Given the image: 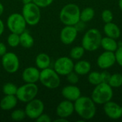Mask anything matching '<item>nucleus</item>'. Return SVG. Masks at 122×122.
Segmentation results:
<instances>
[{
	"mask_svg": "<svg viewBox=\"0 0 122 122\" xmlns=\"http://www.w3.org/2000/svg\"><path fill=\"white\" fill-rule=\"evenodd\" d=\"M74 112L83 120L92 119L97 113L96 104L89 97H80L74 103Z\"/></svg>",
	"mask_w": 122,
	"mask_h": 122,
	"instance_id": "obj_1",
	"label": "nucleus"
},
{
	"mask_svg": "<svg viewBox=\"0 0 122 122\" xmlns=\"http://www.w3.org/2000/svg\"><path fill=\"white\" fill-rule=\"evenodd\" d=\"M80 8L75 4H67L59 12V19L61 23L67 26H75L80 21Z\"/></svg>",
	"mask_w": 122,
	"mask_h": 122,
	"instance_id": "obj_2",
	"label": "nucleus"
},
{
	"mask_svg": "<svg viewBox=\"0 0 122 122\" xmlns=\"http://www.w3.org/2000/svg\"><path fill=\"white\" fill-rule=\"evenodd\" d=\"M113 96V88L108 83L102 82L95 86L92 92L91 98L96 104L104 105L111 101Z\"/></svg>",
	"mask_w": 122,
	"mask_h": 122,
	"instance_id": "obj_3",
	"label": "nucleus"
},
{
	"mask_svg": "<svg viewBox=\"0 0 122 122\" xmlns=\"http://www.w3.org/2000/svg\"><path fill=\"white\" fill-rule=\"evenodd\" d=\"M102 36L96 28L89 29L85 32L81 39V46L87 51H94L101 46Z\"/></svg>",
	"mask_w": 122,
	"mask_h": 122,
	"instance_id": "obj_4",
	"label": "nucleus"
},
{
	"mask_svg": "<svg viewBox=\"0 0 122 122\" xmlns=\"http://www.w3.org/2000/svg\"><path fill=\"white\" fill-rule=\"evenodd\" d=\"M39 81L46 88L55 89L59 86L61 79L56 71L54 69L49 67L40 71Z\"/></svg>",
	"mask_w": 122,
	"mask_h": 122,
	"instance_id": "obj_5",
	"label": "nucleus"
},
{
	"mask_svg": "<svg viewBox=\"0 0 122 122\" xmlns=\"http://www.w3.org/2000/svg\"><path fill=\"white\" fill-rule=\"evenodd\" d=\"M21 14L23 15L26 24L30 26H35L38 24L41 19L40 7L34 2L24 4Z\"/></svg>",
	"mask_w": 122,
	"mask_h": 122,
	"instance_id": "obj_6",
	"label": "nucleus"
},
{
	"mask_svg": "<svg viewBox=\"0 0 122 122\" xmlns=\"http://www.w3.org/2000/svg\"><path fill=\"white\" fill-rule=\"evenodd\" d=\"M38 92L39 88L36 84L25 83L18 87L16 97L19 101L24 103H27L36 98Z\"/></svg>",
	"mask_w": 122,
	"mask_h": 122,
	"instance_id": "obj_7",
	"label": "nucleus"
},
{
	"mask_svg": "<svg viewBox=\"0 0 122 122\" xmlns=\"http://www.w3.org/2000/svg\"><path fill=\"white\" fill-rule=\"evenodd\" d=\"M26 22L21 14L13 13L10 14L6 20V26L12 33L18 34L24 32L26 29Z\"/></svg>",
	"mask_w": 122,
	"mask_h": 122,
	"instance_id": "obj_8",
	"label": "nucleus"
},
{
	"mask_svg": "<svg viewBox=\"0 0 122 122\" xmlns=\"http://www.w3.org/2000/svg\"><path fill=\"white\" fill-rule=\"evenodd\" d=\"M1 64L6 72L9 74L16 73L20 66L18 56L14 52H6L1 56Z\"/></svg>",
	"mask_w": 122,
	"mask_h": 122,
	"instance_id": "obj_9",
	"label": "nucleus"
},
{
	"mask_svg": "<svg viewBox=\"0 0 122 122\" xmlns=\"http://www.w3.org/2000/svg\"><path fill=\"white\" fill-rule=\"evenodd\" d=\"M74 63L71 57L61 56L58 58L54 64V69L59 76H66L74 71Z\"/></svg>",
	"mask_w": 122,
	"mask_h": 122,
	"instance_id": "obj_10",
	"label": "nucleus"
},
{
	"mask_svg": "<svg viewBox=\"0 0 122 122\" xmlns=\"http://www.w3.org/2000/svg\"><path fill=\"white\" fill-rule=\"evenodd\" d=\"M44 104L43 102L36 98L27 102L24 109L26 117L34 120L44 113Z\"/></svg>",
	"mask_w": 122,
	"mask_h": 122,
	"instance_id": "obj_11",
	"label": "nucleus"
},
{
	"mask_svg": "<svg viewBox=\"0 0 122 122\" xmlns=\"http://www.w3.org/2000/svg\"><path fill=\"white\" fill-rule=\"evenodd\" d=\"M117 63L115 52L104 51L102 53L97 59V64L99 68L103 70H107L112 67Z\"/></svg>",
	"mask_w": 122,
	"mask_h": 122,
	"instance_id": "obj_12",
	"label": "nucleus"
},
{
	"mask_svg": "<svg viewBox=\"0 0 122 122\" xmlns=\"http://www.w3.org/2000/svg\"><path fill=\"white\" fill-rule=\"evenodd\" d=\"M78 35V30L75 26H65L60 31V40L65 45L71 44L76 39Z\"/></svg>",
	"mask_w": 122,
	"mask_h": 122,
	"instance_id": "obj_13",
	"label": "nucleus"
},
{
	"mask_svg": "<svg viewBox=\"0 0 122 122\" xmlns=\"http://www.w3.org/2000/svg\"><path fill=\"white\" fill-rule=\"evenodd\" d=\"M104 112L111 119L117 120L122 117V109L121 105L112 100L104 104Z\"/></svg>",
	"mask_w": 122,
	"mask_h": 122,
	"instance_id": "obj_14",
	"label": "nucleus"
},
{
	"mask_svg": "<svg viewBox=\"0 0 122 122\" xmlns=\"http://www.w3.org/2000/svg\"><path fill=\"white\" fill-rule=\"evenodd\" d=\"M74 112V104L73 102L69 100H64L61 102L56 109V115L59 117L67 119L71 117Z\"/></svg>",
	"mask_w": 122,
	"mask_h": 122,
	"instance_id": "obj_15",
	"label": "nucleus"
},
{
	"mask_svg": "<svg viewBox=\"0 0 122 122\" xmlns=\"http://www.w3.org/2000/svg\"><path fill=\"white\" fill-rule=\"evenodd\" d=\"M40 69L34 66H29L24 69L21 77L25 83H33L36 84L39 81Z\"/></svg>",
	"mask_w": 122,
	"mask_h": 122,
	"instance_id": "obj_16",
	"label": "nucleus"
},
{
	"mask_svg": "<svg viewBox=\"0 0 122 122\" xmlns=\"http://www.w3.org/2000/svg\"><path fill=\"white\" fill-rule=\"evenodd\" d=\"M80 89L74 84H69L65 86L61 90L62 97L69 101L74 102L81 95Z\"/></svg>",
	"mask_w": 122,
	"mask_h": 122,
	"instance_id": "obj_17",
	"label": "nucleus"
},
{
	"mask_svg": "<svg viewBox=\"0 0 122 122\" xmlns=\"http://www.w3.org/2000/svg\"><path fill=\"white\" fill-rule=\"evenodd\" d=\"M16 95H5L0 101V108L4 111H9L16 107L18 103Z\"/></svg>",
	"mask_w": 122,
	"mask_h": 122,
	"instance_id": "obj_18",
	"label": "nucleus"
},
{
	"mask_svg": "<svg viewBox=\"0 0 122 122\" xmlns=\"http://www.w3.org/2000/svg\"><path fill=\"white\" fill-rule=\"evenodd\" d=\"M103 31L107 36L117 39L120 37L121 36V29L114 22H109L106 23L105 25L104 26Z\"/></svg>",
	"mask_w": 122,
	"mask_h": 122,
	"instance_id": "obj_19",
	"label": "nucleus"
},
{
	"mask_svg": "<svg viewBox=\"0 0 122 122\" xmlns=\"http://www.w3.org/2000/svg\"><path fill=\"white\" fill-rule=\"evenodd\" d=\"M92 69L91 63L86 60H79L74 64V71L79 74V76H83L88 74Z\"/></svg>",
	"mask_w": 122,
	"mask_h": 122,
	"instance_id": "obj_20",
	"label": "nucleus"
},
{
	"mask_svg": "<svg viewBox=\"0 0 122 122\" xmlns=\"http://www.w3.org/2000/svg\"><path fill=\"white\" fill-rule=\"evenodd\" d=\"M101 46L104 51L115 52L119 47V43L117 41V39L106 36L102 39Z\"/></svg>",
	"mask_w": 122,
	"mask_h": 122,
	"instance_id": "obj_21",
	"label": "nucleus"
},
{
	"mask_svg": "<svg viewBox=\"0 0 122 122\" xmlns=\"http://www.w3.org/2000/svg\"><path fill=\"white\" fill-rule=\"evenodd\" d=\"M35 64L36 67L40 70L49 68L51 65L50 56L46 53H40L36 56Z\"/></svg>",
	"mask_w": 122,
	"mask_h": 122,
	"instance_id": "obj_22",
	"label": "nucleus"
},
{
	"mask_svg": "<svg viewBox=\"0 0 122 122\" xmlns=\"http://www.w3.org/2000/svg\"><path fill=\"white\" fill-rule=\"evenodd\" d=\"M20 38V45L25 49H30L34 46V39L31 34L25 30L24 32L19 34Z\"/></svg>",
	"mask_w": 122,
	"mask_h": 122,
	"instance_id": "obj_23",
	"label": "nucleus"
},
{
	"mask_svg": "<svg viewBox=\"0 0 122 122\" xmlns=\"http://www.w3.org/2000/svg\"><path fill=\"white\" fill-rule=\"evenodd\" d=\"M95 16L94 9L92 7H86L80 12V21L86 23L92 21Z\"/></svg>",
	"mask_w": 122,
	"mask_h": 122,
	"instance_id": "obj_24",
	"label": "nucleus"
},
{
	"mask_svg": "<svg viewBox=\"0 0 122 122\" xmlns=\"http://www.w3.org/2000/svg\"><path fill=\"white\" fill-rule=\"evenodd\" d=\"M85 49L82 46H76L71 49L69 56L73 60H79L83 57Z\"/></svg>",
	"mask_w": 122,
	"mask_h": 122,
	"instance_id": "obj_25",
	"label": "nucleus"
},
{
	"mask_svg": "<svg viewBox=\"0 0 122 122\" xmlns=\"http://www.w3.org/2000/svg\"><path fill=\"white\" fill-rule=\"evenodd\" d=\"M108 84L114 89L119 88L122 86V74L119 73H115L111 75Z\"/></svg>",
	"mask_w": 122,
	"mask_h": 122,
	"instance_id": "obj_26",
	"label": "nucleus"
},
{
	"mask_svg": "<svg viewBox=\"0 0 122 122\" xmlns=\"http://www.w3.org/2000/svg\"><path fill=\"white\" fill-rule=\"evenodd\" d=\"M88 81L92 85L96 86L102 83L101 74L98 71H90L88 74Z\"/></svg>",
	"mask_w": 122,
	"mask_h": 122,
	"instance_id": "obj_27",
	"label": "nucleus"
},
{
	"mask_svg": "<svg viewBox=\"0 0 122 122\" xmlns=\"http://www.w3.org/2000/svg\"><path fill=\"white\" fill-rule=\"evenodd\" d=\"M18 87L13 83H6L2 87V92L4 95H16Z\"/></svg>",
	"mask_w": 122,
	"mask_h": 122,
	"instance_id": "obj_28",
	"label": "nucleus"
},
{
	"mask_svg": "<svg viewBox=\"0 0 122 122\" xmlns=\"http://www.w3.org/2000/svg\"><path fill=\"white\" fill-rule=\"evenodd\" d=\"M26 117V112L24 109H17L14 110L11 114V118L15 122H20L24 120Z\"/></svg>",
	"mask_w": 122,
	"mask_h": 122,
	"instance_id": "obj_29",
	"label": "nucleus"
},
{
	"mask_svg": "<svg viewBox=\"0 0 122 122\" xmlns=\"http://www.w3.org/2000/svg\"><path fill=\"white\" fill-rule=\"evenodd\" d=\"M7 43L9 46L14 47V48L20 45L19 34L11 32V34L7 37Z\"/></svg>",
	"mask_w": 122,
	"mask_h": 122,
	"instance_id": "obj_30",
	"label": "nucleus"
},
{
	"mask_svg": "<svg viewBox=\"0 0 122 122\" xmlns=\"http://www.w3.org/2000/svg\"><path fill=\"white\" fill-rule=\"evenodd\" d=\"M102 21L106 24L109 22H112L114 19V15L113 13L111 10L109 9H104L102 12Z\"/></svg>",
	"mask_w": 122,
	"mask_h": 122,
	"instance_id": "obj_31",
	"label": "nucleus"
},
{
	"mask_svg": "<svg viewBox=\"0 0 122 122\" xmlns=\"http://www.w3.org/2000/svg\"><path fill=\"white\" fill-rule=\"evenodd\" d=\"M66 76V79H67L68 82L70 84L76 85L79 82V74H77L74 71H72L71 72L68 74Z\"/></svg>",
	"mask_w": 122,
	"mask_h": 122,
	"instance_id": "obj_32",
	"label": "nucleus"
},
{
	"mask_svg": "<svg viewBox=\"0 0 122 122\" xmlns=\"http://www.w3.org/2000/svg\"><path fill=\"white\" fill-rule=\"evenodd\" d=\"M54 0H33V2L40 8H44L50 6Z\"/></svg>",
	"mask_w": 122,
	"mask_h": 122,
	"instance_id": "obj_33",
	"label": "nucleus"
},
{
	"mask_svg": "<svg viewBox=\"0 0 122 122\" xmlns=\"http://www.w3.org/2000/svg\"><path fill=\"white\" fill-rule=\"evenodd\" d=\"M116 61L119 66L122 67V45H119L117 51H115Z\"/></svg>",
	"mask_w": 122,
	"mask_h": 122,
	"instance_id": "obj_34",
	"label": "nucleus"
},
{
	"mask_svg": "<svg viewBox=\"0 0 122 122\" xmlns=\"http://www.w3.org/2000/svg\"><path fill=\"white\" fill-rule=\"evenodd\" d=\"M37 122H51V119L50 117L48 114H41L37 119H35Z\"/></svg>",
	"mask_w": 122,
	"mask_h": 122,
	"instance_id": "obj_35",
	"label": "nucleus"
},
{
	"mask_svg": "<svg viewBox=\"0 0 122 122\" xmlns=\"http://www.w3.org/2000/svg\"><path fill=\"white\" fill-rule=\"evenodd\" d=\"M101 74V79H102V82H106L108 83L111 74H109V72H108L107 71H104L100 73Z\"/></svg>",
	"mask_w": 122,
	"mask_h": 122,
	"instance_id": "obj_36",
	"label": "nucleus"
},
{
	"mask_svg": "<svg viewBox=\"0 0 122 122\" xmlns=\"http://www.w3.org/2000/svg\"><path fill=\"white\" fill-rule=\"evenodd\" d=\"M6 52H7V49L5 44H4L3 42H0V56H2Z\"/></svg>",
	"mask_w": 122,
	"mask_h": 122,
	"instance_id": "obj_37",
	"label": "nucleus"
},
{
	"mask_svg": "<svg viewBox=\"0 0 122 122\" xmlns=\"http://www.w3.org/2000/svg\"><path fill=\"white\" fill-rule=\"evenodd\" d=\"M4 24L3 22V21L1 19H0V36L3 34L4 31Z\"/></svg>",
	"mask_w": 122,
	"mask_h": 122,
	"instance_id": "obj_38",
	"label": "nucleus"
},
{
	"mask_svg": "<svg viewBox=\"0 0 122 122\" xmlns=\"http://www.w3.org/2000/svg\"><path fill=\"white\" fill-rule=\"evenodd\" d=\"M68 122L67 119H64V118H61V117H59V119H56V120H54V122Z\"/></svg>",
	"mask_w": 122,
	"mask_h": 122,
	"instance_id": "obj_39",
	"label": "nucleus"
},
{
	"mask_svg": "<svg viewBox=\"0 0 122 122\" xmlns=\"http://www.w3.org/2000/svg\"><path fill=\"white\" fill-rule=\"evenodd\" d=\"M4 5L0 3V16L3 14L4 13Z\"/></svg>",
	"mask_w": 122,
	"mask_h": 122,
	"instance_id": "obj_40",
	"label": "nucleus"
},
{
	"mask_svg": "<svg viewBox=\"0 0 122 122\" xmlns=\"http://www.w3.org/2000/svg\"><path fill=\"white\" fill-rule=\"evenodd\" d=\"M22 2H23L24 4H28V3L33 2V0H22Z\"/></svg>",
	"mask_w": 122,
	"mask_h": 122,
	"instance_id": "obj_41",
	"label": "nucleus"
},
{
	"mask_svg": "<svg viewBox=\"0 0 122 122\" xmlns=\"http://www.w3.org/2000/svg\"><path fill=\"white\" fill-rule=\"evenodd\" d=\"M119 7L121 9V11H122V0H119V3H118Z\"/></svg>",
	"mask_w": 122,
	"mask_h": 122,
	"instance_id": "obj_42",
	"label": "nucleus"
},
{
	"mask_svg": "<svg viewBox=\"0 0 122 122\" xmlns=\"http://www.w3.org/2000/svg\"><path fill=\"white\" fill-rule=\"evenodd\" d=\"M121 107H122V105H121Z\"/></svg>",
	"mask_w": 122,
	"mask_h": 122,
	"instance_id": "obj_43",
	"label": "nucleus"
}]
</instances>
